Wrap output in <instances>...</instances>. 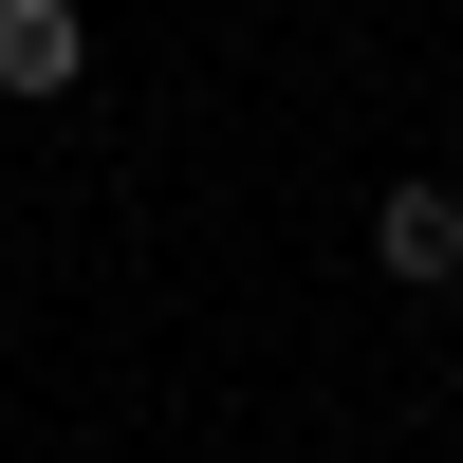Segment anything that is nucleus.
Here are the masks:
<instances>
[{"label":"nucleus","mask_w":463,"mask_h":463,"mask_svg":"<svg viewBox=\"0 0 463 463\" xmlns=\"http://www.w3.org/2000/svg\"><path fill=\"white\" fill-rule=\"evenodd\" d=\"M74 74H93V19H74V0H0V93H74Z\"/></svg>","instance_id":"nucleus-1"},{"label":"nucleus","mask_w":463,"mask_h":463,"mask_svg":"<svg viewBox=\"0 0 463 463\" xmlns=\"http://www.w3.org/2000/svg\"><path fill=\"white\" fill-rule=\"evenodd\" d=\"M371 260L390 279H463V185H390L371 204Z\"/></svg>","instance_id":"nucleus-2"}]
</instances>
